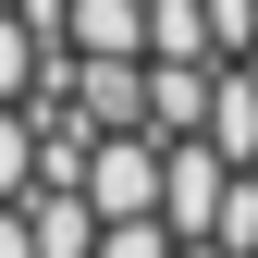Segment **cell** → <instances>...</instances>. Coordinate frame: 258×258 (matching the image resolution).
Returning <instances> with one entry per match:
<instances>
[{
    "mask_svg": "<svg viewBox=\"0 0 258 258\" xmlns=\"http://www.w3.org/2000/svg\"><path fill=\"white\" fill-rule=\"evenodd\" d=\"M209 61H86L37 37L0 258H258V136H209Z\"/></svg>",
    "mask_w": 258,
    "mask_h": 258,
    "instance_id": "6da1fadb",
    "label": "cell"
},
{
    "mask_svg": "<svg viewBox=\"0 0 258 258\" xmlns=\"http://www.w3.org/2000/svg\"><path fill=\"white\" fill-rule=\"evenodd\" d=\"M0 13H13V0H0Z\"/></svg>",
    "mask_w": 258,
    "mask_h": 258,
    "instance_id": "7a4b0ae2",
    "label": "cell"
}]
</instances>
